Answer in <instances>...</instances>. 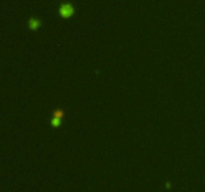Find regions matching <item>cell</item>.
<instances>
[{
	"label": "cell",
	"instance_id": "3",
	"mask_svg": "<svg viewBox=\"0 0 205 192\" xmlns=\"http://www.w3.org/2000/svg\"><path fill=\"white\" fill-rule=\"evenodd\" d=\"M40 25H41V21L37 18H34V17L30 18L29 21H28V26H29L31 30H37L40 27Z\"/></svg>",
	"mask_w": 205,
	"mask_h": 192
},
{
	"label": "cell",
	"instance_id": "1",
	"mask_svg": "<svg viewBox=\"0 0 205 192\" xmlns=\"http://www.w3.org/2000/svg\"><path fill=\"white\" fill-rule=\"evenodd\" d=\"M59 14L63 18H69L74 14V7L71 3H62L59 7Z\"/></svg>",
	"mask_w": 205,
	"mask_h": 192
},
{
	"label": "cell",
	"instance_id": "2",
	"mask_svg": "<svg viewBox=\"0 0 205 192\" xmlns=\"http://www.w3.org/2000/svg\"><path fill=\"white\" fill-rule=\"evenodd\" d=\"M64 117V111L62 109H55L53 112V115L51 118V126L54 128H57L61 125L62 118Z\"/></svg>",
	"mask_w": 205,
	"mask_h": 192
}]
</instances>
